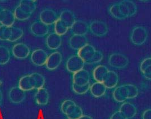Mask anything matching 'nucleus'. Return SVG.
Returning a JSON list of instances; mask_svg holds the SVG:
<instances>
[{
    "label": "nucleus",
    "mask_w": 151,
    "mask_h": 119,
    "mask_svg": "<svg viewBox=\"0 0 151 119\" xmlns=\"http://www.w3.org/2000/svg\"><path fill=\"white\" fill-rule=\"evenodd\" d=\"M148 31L142 26H137L134 27L131 32L130 41L135 46H141L143 44L148 38Z\"/></svg>",
    "instance_id": "nucleus-1"
},
{
    "label": "nucleus",
    "mask_w": 151,
    "mask_h": 119,
    "mask_svg": "<svg viewBox=\"0 0 151 119\" xmlns=\"http://www.w3.org/2000/svg\"><path fill=\"white\" fill-rule=\"evenodd\" d=\"M129 62L128 57L120 53L112 54L109 58V65L117 69H123L127 67Z\"/></svg>",
    "instance_id": "nucleus-2"
},
{
    "label": "nucleus",
    "mask_w": 151,
    "mask_h": 119,
    "mask_svg": "<svg viewBox=\"0 0 151 119\" xmlns=\"http://www.w3.org/2000/svg\"><path fill=\"white\" fill-rule=\"evenodd\" d=\"M85 64L84 61L78 54H74L66 61V69L68 72L74 74L83 69Z\"/></svg>",
    "instance_id": "nucleus-3"
},
{
    "label": "nucleus",
    "mask_w": 151,
    "mask_h": 119,
    "mask_svg": "<svg viewBox=\"0 0 151 119\" xmlns=\"http://www.w3.org/2000/svg\"><path fill=\"white\" fill-rule=\"evenodd\" d=\"M89 30L94 36L101 37L107 34L109 28L107 25L104 22L99 20H94L89 24Z\"/></svg>",
    "instance_id": "nucleus-4"
},
{
    "label": "nucleus",
    "mask_w": 151,
    "mask_h": 119,
    "mask_svg": "<svg viewBox=\"0 0 151 119\" xmlns=\"http://www.w3.org/2000/svg\"><path fill=\"white\" fill-rule=\"evenodd\" d=\"M119 7L124 16L126 18L132 17L137 12V7L132 1H122L119 2Z\"/></svg>",
    "instance_id": "nucleus-5"
},
{
    "label": "nucleus",
    "mask_w": 151,
    "mask_h": 119,
    "mask_svg": "<svg viewBox=\"0 0 151 119\" xmlns=\"http://www.w3.org/2000/svg\"><path fill=\"white\" fill-rule=\"evenodd\" d=\"M12 51L13 56L19 60L25 59L30 53L29 47L23 43H19L14 45Z\"/></svg>",
    "instance_id": "nucleus-6"
},
{
    "label": "nucleus",
    "mask_w": 151,
    "mask_h": 119,
    "mask_svg": "<svg viewBox=\"0 0 151 119\" xmlns=\"http://www.w3.org/2000/svg\"><path fill=\"white\" fill-rule=\"evenodd\" d=\"M8 97L14 104H19L25 100L26 98V93L18 86L12 87L8 93Z\"/></svg>",
    "instance_id": "nucleus-7"
},
{
    "label": "nucleus",
    "mask_w": 151,
    "mask_h": 119,
    "mask_svg": "<svg viewBox=\"0 0 151 119\" xmlns=\"http://www.w3.org/2000/svg\"><path fill=\"white\" fill-rule=\"evenodd\" d=\"M40 21L47 25L55 24L59 17L54 10L50 9H45L40 14Z\"/></svg>",
    "instance_id": "nucleus-8"
},
{
    "label": "nucleus",
    "mask_w": 151,
    "mask_h": 119,
    "mask_svg": "<svg viewBox=\"0 0 151 119\" xmlns=\"http://www.w3.org/2000/svg\"><path fill=\"white\" fill-rule=\"evenodd\" d=\"M48 54L46 52L42 49H36L34 50L30 55V60L35 65L38 66L46 65Z\"/></svg>",
    "instance_id": "nucleus-9"
},
{
    "label": "nucleus",
    "mask_w": 151,
    "mask_h": 119,
    "mask_svg": "<svg viewBox=\"0 0 151 119\" xmlns=\"http://www.w3.org/2000/svg\"><path fill=\"white\" fill-rule=\"evenodd\" d=\"M29 29L33 35L38 37H42L48 33L50 28L48 25L41 21H36L31 24Z\"/></svg>",
    "instance_id": "nucleus-10"
},
{
    "label": "nucleus",
    "mask_w": 151,
    "mask_h": 119,
    "mask_svg": "<svg viewBox=\"0 0 151 119\" xmlns=\"http://www.w3.org/2000/svg\"><path fill=\"white\" fill-rule=\"evenodd\" d=\"M63 61V56L58 51H55L50 54L46 63V67L49 70H54L58 68Z\"/></svg>",
    "instance_id": "nucleus-11"
},
{
    "label": "nucleus",
    "mask_w": 151,
    "mask_h": 119,
    "mask_svg": "<svg viewBox=\"0 0 151 119\" xmlns=\"http://www.w3.org/2000/svg\"><path fill=\"white\" fill-rule=\"evenodd\" d=\"M90 75L88 71L82 69L73 74V83L78 86H84L90 83Z\"/></svg>",
    "instance_id": "nucleus-12"
},
{
    "label": "nucleus",
    "mask_w": 151,
    "mask_h": 119,
    "mask_svg": "<svg viewBox=\"0 0 151 119\" xmlns=\"http://www.w3.org/2000/svg\"><path fill=\"white\" fill-rule=\"evenodd\" d=\"M96 51V50L93 46L87 44L84 47L78 51L77 54L84 61L86 64H88L89 61L92 59Z\"/></svg>",
    "instance_id": "nucleus-13"
},
{
    "label": "nucleus",
    "mask_w": 151,
    "mask_h": 119,
    "mask_svg": "<svg viewBox=\"0 0 151 119\" xmlns=\"http://www.w3.org/2000/svg\"><path fill=\"white\" fill-rule=\"evenodd\" d=\"M70 29L73 35L86 36L89 30V25L82 20H76Z\"/></svg>",
    "instance_id": "nucleus-14"
},
{
    "label": "nucleus",
    "mask_w": 151,
    "mask_h": 119,
    "mask_svg": "<svg viewBox=\"0 0 151 119\" xmlns=\"http://www.w3.org/2000/svg\"><path fill=\"white\" fill-rule=\"evenodd\" d=\"M62 37L55 32L49 34L47 37L46 43L47 47L51 50L58 49L61 46Z\"/></svg>",
    "instance_id": "nucleus-15"
},
{
    "label": "nucleus",
    "mask_w": 151,
    "mask_h": 119,
    "mask_svg": "<svg viewBox=\"0 0 151 119\" xmlns=\"http://www.w3.org/2000/svg\"><path fill=\"white\" fill-rule=\"evenodd\" d=\"M18 87L26 92L33 89H35V82L30 75H24L19 79Z\"/></svg>",
    "instance_id": "nucleus-16"
},
{
    "label": "nucleus",
    "mask_w": 151,
    "mask_h": 119,
    "mask_svg": "<svg viewBox=\"0 0 151 119\" xmlns=\"http://www.w3.org/2000/svg\"><path fill=\"white\" fill-rule=\"evenodd\" d=\"M69 46L73 49L79 51L88 43V39L86 36L73 35L69 39Z\"/></svg>",
    "instance_id": "nucleus-17"
},
{
    "label": "nucleus",
    "mask_w": 151,
    "mask_h": 119,
    "mask_svg": "<svg viewBox=\"0 0 151 119\" xmlns=\"http://www.w3.org/2000/svg\"><path fill=\"white\" fill-rule=\"evenodd\" d=\"M119 111L126 119H131L136 115L137 110L133 104L130 102H124L120 107Z\"/></svg>",
    "instance_id": "nucleus-18"
},
{
    "label": "nucleus",
    "mask_w": 151,
    "mask_h": 119,
    "mask_svg": "<svg viewBox=\"0 0 151 119\" xmlns=\"http://www.w3.org/2000/svg\"><path fill=\"white\" fill-rule=\"evenodd\" d=\"M14 12L9 9H4L0 15V23L7 27H12L15 21Z\"/></svg>",
    "instance_id": "nucleus-19"
},
{
    "label": "nucleus",
    "mask_w": 151,
    "mask_h": 119,
    "mask_svg": "<svg viewBox=\"0 0 151 119\" xmlns=\"http://www.w3.org/2000/svg\"><path fill=\"white\" fill-rule=\"evenodd\" d=\"M35 100L37 105L40 106L47 105L50 100V95L45 88L37 89L35 95Z\"/></svg>",
    "instance_id": "nucleus-20"
},
{
    "label": "nucleus",
    "mask_w": 151,
    "mask_h": 119,
    "mask_svg": "<svg viewBox=\"0 0 151 119\" xmlns=\"http://www.w3.org/2000/svg\"><path fill=\"white\" fill-rule=\"evenodd\" d=\"M113 98L117 102H124L128 99V89L125 85L117 87L113 92Z\"/></svg>",
    "instance_id": "nucleus-21"
},
{
    "label": "nucleus",
    "mask_w": 151,
    "mask_h": 119,
    "mask_svg": "<svg viewBox=\"0 0 151 119\" xmlns=\"http://www.w3.org/2000/svg\"><path fill=\"white\" fill-rule=\"evenodd\" d=\"M59 19L68 27L69 29L71 28L73 25L76 22L74 14L68 9L64 10L60 13Z\"/></svg>",
    "instance_id": "nucleus-22"
},
{
    "label": "nucleus",
    "mask_w": 151,
    "mask_h": 119,
    "mask_svg": "<svg viewBox=\"0 0 151 119\" xmlns=\"http://www.w3.org/2000/svg\"><path fill=\"white\" fill-rule=\"evenodd\" d=\"M118 82L119 76L114 71H109L102 83L107 89H112L116 87Z\"/></svg>",
    "instance_id": "nucleus-23"
},
{
    "label": "nucleus",
    "mask_w": 151,
    "mask_h": 119,
    "mask_svg": "<svg viewBox=\"0 0 151 119\" xmlns=\"http://www.w3.org/2000/svg\"><path fill=\"white\" fill-rule=\"evenodd\" d=\"M65 115L69 119H79L83 115V111L81 107L75 103L67 108Z\"/></svg>",
    "instance_id": "nucleus-24"
},
{
    "label": "nucleus",
    "mask_w": 151,
    "mask_h": 119,
    "mask_svg": "<svg viewBox=\"0 0 151 119\" xmlns=\"http://www.w3.org/2000/svg\"><path fill=\"white\" fill-rule=\"evenodd\" d=\"M106 90L107 88L105 85L101 82H95L92 84L89 89L91 95L96 98L101 97L105 95Z\"/></svg>",
    "instance_id": "nucleus-25"
},
{
    "label": "nucleus",
    "mask_w": 151,
    "mask_h": 119,
    "mask_svg": "<svg viewBox=\"0 0 151 119\" xmlns=\"http://www.w3.org/2000/svg\"><path fill=\"white\" fill-rule=\"evenodd\" d=\"M106 66L104 65L97 66L93 71V77L96 82L102 83L106 74L109 72Z\"/></svg>",
    "instance_id": "nucleus-26"
},
{
    "label": "nucleus",
    "mask_w": 151,
    "mask_h": 119,
    "mask_svg": "<svg viewBox=\"0 0 151 119\" xmlns=\"http://www.w3.org/2000/svg\"><path fill=\"white\" fill-rule=\"evenodd\" d=\"M18 6L24 12L32 15L37 8V1L30 0L21 1H20Z\"/></svg>",
    "instance_id": "nucleus-27"
},
{
    "label": "nucleus",
    "mask_w": 151,
    "mask_h": 119,
    "mask_svg": "<svg viewBox=\"0 0 151 119\" xmlns=\"http://www.w3.org/2000/svg\"><path fill=\"white\" fill-rule=\"evenodd\" d=\"M11 58V54L9 48L3 45H0V65L7 64Z\"/></svg>",
    "instance_id": "nucleus-28"
},
{
    "label": "nucleus",
    "mask_w": 151,
    "mask_h": 119,
    "mask_svg": "<svg viewBox=\"0 0 151 119\" xmlns=\"http://www.w3.org/2000/svg\"><path fill=\"white\" fill-rule=\"evenodd\" d=\"M109 12L113 18L117 20H124L125 19L120 10L119 2L112 4L109 9Z\"/></svg>",
    "instance_id": "nucleus-29"
},
{
    "label": "nucleus",
    "mask_w": 151,
    "mask_h": 119,
    "mask_svg": "<svg viewBox=\"0 0 151 119\" xmlns=\"http://www.w3.org/2000/svg\"><path fill=\"white\" fill-rule=\"evenodd\" d=\"M68 29L69 28L60 19H58L57 22L54 24L55 33L59 36H64L67 33Z\"/></svg>",
    "instance_id": "nucleus-30"
},
{
    "label": "nucleus",
    "mask_w": 151,
    "mask_h": 119,
    "mask_svg": "<svg viewBox=\"0 0 151 119\" xmlns=\"http://www.w3.org/2000/svg\"><path fill=\"white\" fill-rule=\"evenodd\" d=\"M32 77L33 78L35 84V89H40L43 88V86L45 84L46 80L45 77L38 72H33L30 74Z\"/></svg>",
    "instance_id": "nucleus-31"
},
{
    "label": "nucleus",
    "mask_w": 151,
    "mask_h": 119,
    "mask_svg": "<svg viewBox=\"0 0 151 119\" xmlns=\"http://www.w3.org/2000/svg\"><path fill=\"white\" fill-rule=\"evenodd\" d=\"M11 30H12V34H11L10 38L9 40V42H16L23 36V30L20 28L12 27H11Z\"/></svg>",
    "instance_id": "nucleus-32"
},
{
    "label": "nucleus",
    "mask_w": 151,
    "mask_h": 119,
    "mask_svg": "<svg viewBox=\"0 0 151 119\" xmlns=\"http://www.w3.org/2000/svg\"><path fill=\"white\" fill-rule=\"evenodd\" d=\"M14 14L15 19L20 21H24L28 20L32 15L24 12L18 5L14 9Z\"/></svg>",
    "instance_id": "nucleus-33"
},
{
    "label": "nucleus",
    "mask_w": 151,
    "mask_h": 119,
    "mask_svg": "<svg viewBox=\"0 0 151 119\" xmlns=\"http://www.w3.org/2000/svg\"><path fill=\"white\" fill-rule=\"evenodd\" d=\"M11 34V27H7L2 25H0V40L9 41Z\"/></svg>",
    "instance_id": "nucleus-34"
},
{
    "label": "nucleus",
    "mask_w": 151,
    "mask_h": 119,
    "mask_svg": "<svg viewBox=\"0 0 151 119\" xmlns=\"http://www.w3.org/2000/svg\"><path fill=\"white\" fill-rule=\"evenodd\" d=\"M72 89L73 92L79 95H82L86 94L88 91L90 89L91 84L90 83L84 86H78L72 83Z\"/></svg>",
    "instance_id": "nucleus-35"
},
{
    "label": "nucleus",
    "mask_w": 151,
    "mask_h": 119,
    "mask_svg": "<svg viewBox=\"0 0 151 119\" xmlns=\"http://www.w3.org/2000/svg\"><path fill=\"white\" fill-rule=\"evenodd\" d=\"M125 85L128 89V99H133L138 96L139 90L135 85L127 84H125Z\"/></svg>",
    "instance_id": "nucleus-36"
},
{
    "label": "nucleus",
    "mask_w": 151,
    "mask_h": 119,
    "mask_svg": "<svg viewBox=\"0 0 151 119\" xmlns=\"http://www.w3.org/2000/svg\"><path fill=\"white\" fill-rule=\"evenodd\" d=\"M103 58H104L103 54L100 51L96 50L95 54L94 55L92 59L89 61L88 64H94L99 63L103 60Z\"/></svg>",
    "instance_id": "nucleus-37"
},
{
    "label": "nucleus",
    "mask_w": 151,
    "mask_h": 119,
    "mask_svg": "<svg viewBox=\"0 0 151 119\" xmlns=\"http://www.w3.org/2000/svg\"><path fill=\"white\" fill-rule=\"evenodd\" d=\"M74 103H75V102H74L73 101L71 100H66L64 101L61 105V112L65 114L67 108L69 107L70 105H71Z\"/></svg>",
    "instance_id": "nucleus-38"
},
{
    "label": "nucleus",
    "mask_w": 151,
    "mask_h": 119,
    "mask_svg": "<svg viewBox=\"0 0 151 119\" xmlns=\"http://www.w3.org/2000/svg\"><path fill=\"white\" fill-rule=\"evenodd\" d=\"M110 119H127L119 111H117L113 113Z\"/></svg>",
    "instance_id": "nucleus-39"
},
{
    "label": "nucleus",
    "mask_w": 151,
    "mask_h": 119,
    "mask_svg": "<svg viewBox=\"0 0 151 119\" xmlns=\"http://www.w3.org/2000/svg\"><path fill=\"white\" fill-rule=\"evenodd\" d=\"M142 119H151V108L145 111L142 115Z\"/></svg>",
    "instance_id": "nucleus-40"
},
{
    "label": "nucleus",
    "mask_w": 151,
    "mask_h": 119,
    "mask_svg": "<svg viewBox=\"0 0 151 119\" xmlns=\"http://www.w3.org/2000/svg\"><path fill=\"white\" fill-rule=\"evenodd\" d=\"M79 119H93L92 117L88 115H83Z\"/></svg>",
    "instance_id": "nucleus-41"
},
{
    "label": "nucleus",
    "mask_w": 151,
    "mask_h": 119,
    "mask_svg": "<svg viewBox=\"0 0 151 119\" xmlns=\"http://www.w3.org/2000/svg\"><path fill=\"white\" fill-rule=\"evenodd\" d=\"M2 101H3V95L2 91L0 90V106H1L2 104Z\"/></svg>",
    "instance_id": "nucleus-42"
},
{
    "label": "nucleus",
    "mask_w": 151,
    "mask_h": 119,
    "mask_svg": "<svg viewBox=\"0 0 151 119\" xmlns=\"http://www.w3.org/2000/svg\"><path fill=\"white\" fill-rule=\"evenodd\" d=\"M144 77L146 78V79H148V80H151V73L148 74V75H146L145 77Z\"/></svg>",
    "instance_id": "nucleus-43"
},
{
    "label": "nucleus",
    "mask_w": 151,
    "mask_h": 119,
    "mask_svg": "<svg viewBox=\"0 0 151 119\" xmlns=\"http://www.w3.org/2000/svg\"><path fill=\"white\" fill-rule=\"evenodd\" d=\"M3 10H4V9H3L1 6H0V15H1V12H2V11H3Z\"/></svg>",
    "instance_id": "nucleus-44"
},
{
    "label": "nucleus",
    "mask_w": 151,
    "mask_h": 119,
    "mask_svg": "<svg viewBox=\"0 0 151 119\" xmlns=\"http://www.w3.org/2000/svg\"><path fill=\"white\" fill-rule=\"evenodd\" d=\"M1 84H2V81H1V80L0 79V86H1Z\"/></svg>",
    "instance_id": "nucleus-45"
},
{
    "label": "nucleus",
    "mask_w": 151,
    "mask_h": 119,
    "mask_svg": "<svg viewBox=\"0 0 151 119\" xmlns=\"http://www.w3.org/2000/svg\"></svg>",
    "instance_id": "nucleus-46"
}]
</instances>
